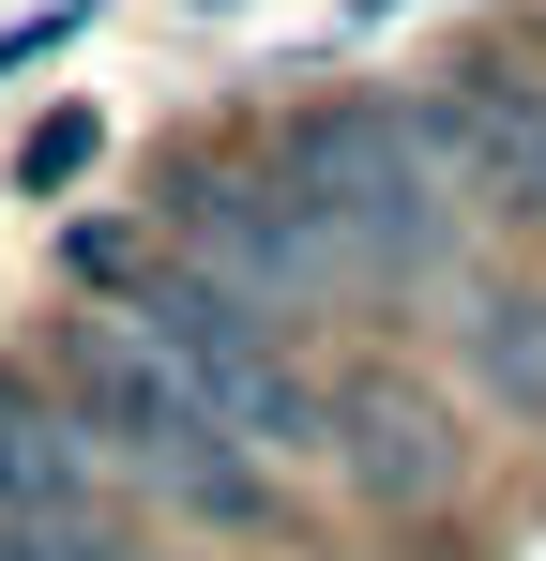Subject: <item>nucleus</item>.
<instances>
[{"mask_svg": "<svg viewBox=\"0 0 546 561\" xmlns=\"http://www.w3.org/2000/svg\"><path fill=\"white\" fill-rule=\"evenodd\" d=\"M91 485H106V456H91L77 394L0 379V516L15 531H91Z\"/></svg>", "mask_w": 546, "mask_h": 561, "instance_id": "423d86ee", "label": "nucleus"}, {"mask_svg": "<svg viewBox=\"0 0 546 561\" xmlns=\"http://www.w3.org/2000/svg\"><path fill=\"white\" fill-rule=\"evenodd\" d=\"M77 425H91V456L106 470H137L168 516H197V531H288V501H273V456L197 394L182 365H152L122 319H91L77 334Z\"/></svg>", "mask_w": 546, "mask_h": 561, "instance_id": "f03ea898", "label": "nucleus"}, {"mask_svg": "<svg viewBox=\"0 0 546 561\" xmlns=\"http://www.w3.org/2000/svg\"><path fill=\"white\" fill-rule=\"evenodd\" d=\"M61 274H77L91 304H122V334H137L152 365H182L259 456H334V394L273 350V304H243L228 274H197L168 228H77Z\"/></svg>", "mask_w": 546, "mask_h": 561, "instance_id": "f257e3e1", "label": "nucleus"}, {"mask_svg": "<svg viewBox=\"0 0 546 561\" xmlns=\"http://www.w3.org/2000/svg\"><path fill=\"white\" fill-rule=\"evenodd\" d=\"M0 561H77V531H15V516H0Z\"/></svg>", "mask_w": 546, "mask_h": 561, "instance_id": "9d476101", "label": "nucleus"}, {"mask_svg": "<svg viewBox=\"0 0 546 561\" xmlns=\"http://www.w3.org/2000/svg\"><path fill=\"white\" fill-rule=\"evenodd\" d=\"M168 243L197 274H228L243 304H304V288L350 274V259L319 243V213L288 197V168H243V152H182L168 168Z\"/></svg>", "mask_w": 546, "mask_h": 561, "instance_id": "20e7f679", "label": "nucleus"}, {"mask_svg": "<svg viewBox=\"0 0 546 561\" xmlns=\"http://www.w3.org/2000/svg\"><path fill=\"white\" fill-rule=\"evenodd\" d=\"M455 365L486 410H516L546 425V288H470V319H455Z\"/></svg>", "mask_w": 546, "mask_h": 561, "instance_id": "6e6552de", "label": "nucleus"}, {"mask_svg": "<svg viewBox=\"0 0 546 561\" xmlns=\"http://www.w3.org/2000/svg\"><path fill=\"white\" fill-rule=\"evenodd\" d=\"M334 470H350L364 501H441V485H455V425H441V394H410V379L364 365L350 394H334Z\"/></svg>", "mask_w": 546, "mask_h": 561, "instance_id": "0eeeda50", "label": "nucleus"}, {"mask_svg": "<svg viewBox=\"0 0 546 561\" xmlns=\"http://www.w3.org/2000/svg\"><path fill=\"white\" fill-rule=\"evenodd\" d=\"M288 197L319 213V243L350 274H425L455 243V152L425 137V106H379V92H334L273 137Z\"/></svg>", "mask_w": 546, "mask_h": 561, "instance_id": "7ed1b4c3", "label": "nucleus"}, {"mask_svg": "<svg viewBox=\"0 0 546 561\" xmlns=\"http://www.w3.org/2000/svg\"><path fill=\"white\" fill-rule=\"evenodd\" d=\"M425 137L455 152L470 197H501V213L546 228V77L532 61H455L441 92H425Z\"/></svg>", "mask_w": 546, "mask_h": 561, "instance_id": "39448f33", "label": "nucleus"}, {"mask_svg": "<svg viewBox=\"0 0 546 561\" xmlns=\"http://www.w3.org/2000/svg\"><path fill=\"white\" fill-rule=\"evenodd\" d=\"M15 168H31V183H77V168H91V122H77V106H61V122H31V152H15Z\"/></svg>", "mask_w": 546, "mask_h": 561, "instance_id": "1a4fd4ad", "label": "nucleus"}]
</instances>
